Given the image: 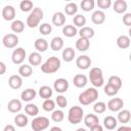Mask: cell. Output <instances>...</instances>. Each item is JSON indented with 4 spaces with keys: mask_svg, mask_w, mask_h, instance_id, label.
I'll return each mask as SVG.
<instances>
[{
    "mask_svg": "<svg viewBox=\"0 0 131 131\" xmlns=\"http://www.w3.org/2000/svg\"><path fill=\"white\" fill-rule=\"evenodd\" d=\"M60 66H61L60 59L56 56H51L47 58L44 63L41 64V71L45 74H53L60 69Z\"/></svg>",
    "mask_w": 131,
    "mask_h": 131,
    "instance_id": "6da1fadb",
    "label": "cell"
},
{
    "mask_svg": "<svg viewBox=\"0 0 131 131\" xmlns=\"http://www.w3.org/2000/svg\"><path fill=\"white\" fill-rule=\"evenodd\" d=\"M98 98V91L94 87L87 88L85 91L80 93L79 95V102L82 105H89L90 103L94 102Z\"/></svg>",
    "mask_w": 131,
    "mask_h": 131,
    "instance_id": "7a4b0ae2",
    "label": "cell"
},
{
    "mask_svg": "<svg viewBox=\"0 0 131 131\" xmlns=\"http://www.w3.org/2000/svg\"><path fill=\"white\" fill-rule=\"evenodd\" d=\"M44 12L40 7H35L27 17V25L29 28H36L43 19Z\"/></svg>",
    "mask_w": 131,
    "mask_h": 131,
    "instance_id": "3957f363",
    "label": "cell"
},
{
    "mask_svg": "<svg viewBox=\"0 0 131 131\" xmlns=\"http://www.w3.org/2000/svg\"><path fill=\"white\" fill-rule=\"evenodd\" d=\"M83 118H84V111H83V108L81 106L74 105L69 110L68 120H69V122L71 124H73V125L79 124V123H81Z\"/></svg>",
    "mask_w": 131,
    "mask_h": 131,
    "instance_id": "277c9868",
    "label": "cell"
},
{
    "mask_svg": "<svg viewBox=\"0 0 131 131\" xmlns=\"http://www.w3.org/2000/svg\"><path fill=\"white\" fill-rule=\"evenodd\" d=\"M89 80L91 84L94 86V88H98L103 86V75H102V70L100 68H92L89 73Z\"/></svg>",
    "mask_w": 131,
    "mask_h": 131,
    "instance_id": "5b68a950",
    "label": "cell"
},
{
    "mask_svg": "<svg viewBox=\"0 0 131 131\" xmlns=\"http://www.w3.org/2000/svg\"><path fill=\"white\" fill-rule=\"evenodd\" d=\"M33 131H43L49 127V119L46 117H36L31 123Z\"/></svg>",
    "mask_w": 131,
    "mask_h": 131,
    "instance_id": "8992f818",
    "label": "cell"
},
{
    "mask_svg": "<svg viewBox=\"0 0 131 131\" xmlns=\"http://www.w3.org/2000/svg\"><path fill=\"white\" fill-rule=\"evenodd\" d=\"M2 43H3L4 47H6L8 49L14 48L18 44V37L15 34H12V33L6 34L2 39Z\"/></svg>",
    "mask_w": 131,
    "mask_h": 131,
    "instance_id": "52a82bcc",
    "label": "cell"
},
{
    "mask_svg": "<svg viewBox=\"0 0 131 131\" xmlns=\"http://www.w3.org/2000/svg\"><path fill=\"white\" fill-rule=\"evenodd\" d=\"M26 50L23 47H17L16 49L13 50L12 54H11V60L14 64H20L24 62L25 58H26Z\"/></svg>",
    "mask_w": 131,
    "mask_h": 131,
    "instance_id": "ba28073f",
    "label": "cell"
},
{
    "mask_svg": "<svg viewBox=\"0 0 131 131\" xmlns=\"http://www.w3.org/2000/svg\"><path fill=\"white\" fill-rule=\"evenodd\" d=\"M69 82L67 79L64 78H58L55 80L54 84H53V88L57 93H64L68 91L69 89Z\"/></svg>",
    "mask_w": 131,
    "mask_h": 131,
    "instance_id": "9c48e42d",
    "label": "cell"
},
{
    "mask_svg": "<svg viewBox=\"0 0 131 131\" xmlns=\"http://www.w3.org/2000/svg\"><path fill=\"white\" fill-rule=\"evenodd\" d=\"M107 108L112 112H119L123 108L124 106V101L123 99L119 98V97H116V98H112L108 100L107 104H106Z\"/></svg>",
    "mask_w": 131,
    "mask_h": 131,
    "instance_id": "30bf717a",
    "label": "cell"
},
{
    "mask_svg": "<svg viewBox=\"0 0 131 131\" xmlns=\"http://www.w3.org/2000/svg\"><path fill=\"white\" fill-rule=\"evenodd\" d=\"M91 58L88 55H80L76 59V66L80 70H87L91 66Z\"/></svg>",
    "mask_w": 131,
    "mask_h": 131,
    "instance_id": "8fae6325",
    "label": "cell"
},
{
    "mask_svg": "<svg viewBox=\"0 0 131 131\" xmlns=\"http://www.w3.org/2000/svg\"><path fill=\"white\" fill-rule=\"evenodd\" d=\"M2 17L7 21H13L15 17V9L12 5H5L2 9Z\"/></svg>",
    "mask_w": 131,
    "mask_h": 131,
    "instance_id": "7c38bea8",
    "label": "cell"
},
{
    "mask_svg": "<svg viewBox=\"0 0 131 131\" xmlns=\"http://www.w3.org/2000/svg\"><path fill=\"white\" fill-rule=\"evenodd\" d=\"M21 108H23V104H21V101L19 99L13 98V99H10L8 101V103H7V110L10 113L16 114V113L20 112Z\"/></svg>",
    "mask_w": 131,
    "mask_h": 131,
    "instance_id": "4fadbf2b",
    "label": "cell"
},
{
    "mask_svg": "<svg viewBox=\"0 0 131 131\" xmlns=\"http://www.w3.org/2000/svg\"><path fill=\"white\" fill-rule=\"evenodd\" d=\"M105 20V13L102 10H95L91 14V21L95 25H101Z\"/></svg>",
    "mask_w": 131,
    "mask_h": 131,
    "instance_id": "5bb4252c",
    "label": "cell"
},
{
    "mask_svg": "<svg viewBox=\"0 0 131 131\" xmlns=\"http://www.w3.org/2000/svg\"><path fill=\"white\" fill-rule=\"evenodd\" d=\"M8 84L12 89H19L23 86V79L19 75H12L8 79Z\"/></svg>",
    "mask_w": 131,
    "mask_h": 131,
    "instance_id": "9a60e30c",
    "label": "cell"
},
{
    "mask_svg": "<svg viewBox=\"0 0 131 131\" xmlns=\"http://www.w3.org/2000/svg\"><path fill=\"white\" fill-rule=\"evenodd\" d=\"M73 83L77 88H83L87 85L88 83V79L85 75L83 74H78L73 78Z\"/></svg>",
    "mask_w": 131,
    "mask_h": 131,
    "instance_id": "2e32d148",
    "label": "cell"
},
{
    "mask_svg": "<svg viewBox=\"0 0 131 131\" xmlns=\"http://www.w3.org/2000/svg\"><path fill=\"white\" fill-rule=\"evenodd\" d=\"M36 95H37V92H36L35 89H33V88H28V89L24 90V91L20 93V98H21L23 101L29 102V101L33 100V99L36 97Z\"/></svg>",
    "mask_w": 131,
    "mask_h": 131,
    "instance_id": "e0dca14e",
    "label": "cell"
},
{
    "mask_svg": "<svg viewBox=\"0 0 131 131\" xmlns=\"http://www.w3.org/2000/svg\"><path fill=\"white\" fill-rule=\"evenodd\" d=\"M83 119H84V124H85L86 127H88V128H91V127H93V126L99 124V119H98V117H97L96 115H94V114H88V115H86Z\"/></svg>",
    "mask_w": 131,
    "mask_h": 131,
    "instance_id": "ac0fdd59",
    "label": "cell"
},
{
    "mask_svg": "<svg viewBox=\"0 0 131 131\" xmlns=\"http://www.w3.org/2000/svg\"><path fill=\"white\" fill-rule=\"evenodd\" d=\"M66 23V15L63 12L57 11L52 15V24L56 27H62Z\"/></svg>",
    "mask_w": 131,
    "mask_h": 131,
    "instance_id": "d6986e66",
    "label": "cell"
},
{
    "mask_svg": "<svg viewBox=\"0 0 131 131\" xmlns=\"http://www.w3.org/2000/svg\"><path fill=\"white\" fill-rule=\"evenodd\" d=\"M113 9L115 12H117L119 14L124 13L127 10V2L125 0H117L113 4Z\"/></svg>",
    "mask_w": 131,
    "mask_h": 131,
    "instance_id": "ffe728a7",
    "label": "cell"
},
{
    "mask_svg": "<svg viewBox=\"0 0 131 131\" xmlns=\"http://www.w3.org/2000/svg\"><path fill=\"white\" fill-rule=\"evenodd\" d=\"M90 47V41L88 39H85V38H79L77 41H76V48L81 51V52H84V51H87Z\"/></svg>",
    "mask_w": 131,
    "mask_h": 131,
    "instance_id": "44dd1931",
    "label": "cell"
},
{
    "mask_svg": "<svg viewBox=\"0 0 131 131\" xmlns=\"http://www.w3.org/2000/svg\"><path fill=\"white\" fill-rule=\"evenodd\" d=\"M62 47H63V40H62V38L59 37V36L53 37L51 42H50V48L53 51H59L60 49H62Z\"/></svg>",
    "mask_w": 131,
    "mask_h": 131,
    "instance_id": "7402d4cb",
    "label": "cell"
},
{
    "mask_svg": "<svg viewBox=\"0 0 131 131\" xmlns=\"http://www.w3.org/2000/svg\"><path fill=\"white\" fill-rule=\"evenodd\" d=\"M34 47L37 50V52H44L48 48V42L43 38H38L34 42Z\"/></svg>",
    "mask_w": 131,
    "mask_h": 131,
    "instance_id": "603a6c76",
    "label": "cell"
},
{
    "mask_svg": "<svg viewBox=\"0 0 131 131\" xmlns=\"http://www.w3.org/2000/svg\"><path fill=\"white\" fill-rule=\"evenodd\" d=\"M78 33H79L81 38H85V39H88V40L93 38L94 35H95L94 30L92 28H90V27H83V28L80 29V31Z\"/></svg>",
    "mask_w": 131,
    "mask_h": 131,
    "instance_id": "cb8c5ba5",
    "label": "cell"
},
{
    "mask_svg": "<svg viewBox=\"0 0 131 131\" xmlns=\"http://www.w3.org/2000/svg\"><path fill=\"white\" fill-rule=\"evenodd\" d=\"M61 55H62V59H63L66 62H71V61L75 58L76 52H75L74 48H72V47H67V48L63 49Z\"/></svg>",
    "mask_w": 131,
    "mask_h": 131,
    "instance_id": "d4e9b609",
    "label": "cell"
},
{
    "mask_svg": "<svg viewBox=\"0 0 131 131\" xmlns=\"http://www.w3.org/2000/svg\"><path fill=\"white\" fill-rule=\"evenodd\" d=\"M130 118H131L130 111H128V110H122V111H119L117 121H119L122 124H127V123H129Z\"/></svg>",
    "mask_w": 131,
    "mask_h": 131,
    "instance_id": "484cf974",
    "label": "cell"
},
{
    "mask_svg": "<svg viewBox=\"0 0 131 131\" xmlns=\"http://www.w3.org/2000/svg\"><path fill=\"white\" fill-rule=\"evenodd\" d=\"M117 125H118V121H117V119H116L115 117H113V116H107V117H105L104 120H103V126H104V128H106L107 130H113V129H115V128L117 127Z\"/></svg>",
    "mask_w": 131,
    "mask_h": 131,
    "instance_id": "4316f807",
    "label": "cell"
},
{
    "mask_svg": "<svg viewBox=\"0 0 131 131\" xmlns=\"http://www.w3.org/2000/svg\"><path fill=\"white\" fill-rule=\"evenodd\" d=\"M62 34L68 38H72V37H75L78 34V30L73 25H66L62 28Z\"/></svg>",
    "mask_w": 131,
    "mask_h": 131,
    "instance_id": "83f0119b",
    "label": "cell"
},
{
    "mask_svg": "<svg viewBox=\"0 0 131 131\" xmlns=\"http://www.w3.org/2000/svg\"><path fill=\"white\" fill-rule=\"evenodd\" d=\"M52 94H53V90H52L51 87H49V86L44 85V86H41L40 89H39V95H40V97L43 98L44 100H45V99H49V98L52 96Z\"/></svg>",
    "mask_w": 131,
    "mask_h": 131,
    "instance_id": "f1b7e54d",
    "label": "cell"
},
{
    "mask_svg": "<svg viewBox=\"0 0 131 131\" xmlns=\"http://www.w3.org/2000/svg\"><path fill=\"white\" fill-rule=\"evenodd\" d=\"M28 122H29V119L25 114H18L14 117V124L17 127H20V128L26 127L28 125Z\"/></svg>",
    "mask_w": 131,
    "mask_h": 131,
    "instance_id": "f546056e",
    "label": "cell"
},
{
    "mask_svg": "<svg viewBox=\"0 0 131 131\" xmlns=\"http://www.w3.org/2000/svg\"><path fill=\"white\" fill-rule=\"evenodd\" d=\"M117 45L121 49H126L130 46V38L126 35H121L117 39Z\"/></svg>",
    "mask_w": 131,
    "mask_h": 131,
    "instance_id": "4dcf8cb0",
    "label": "cell"
},
{
    "mask_svg": "<svg viewBox=\"0 0 131 131\" xmlns=\"http://www.w3.org/2000/svg\"><path fill=\"white\" fill-rule=\"evenodd\" d=\"M29 63L30 66H40L42 62V56L39 52H32L29 57Z\"/></svg>",
    "mask_w": 131,
    "mask_h": 131,
    "instance_id": "1f68e13d",
    "label": "cell"
},
{
    "mask_svg": "<svg viewBox=\"0 0 131 131\" xmlns=\"http://www.w3.org/2000/svg\"><path fill=\"white\" fill-rule=\"evenodd\" d=\"M10 29L13 33H21L25 30V24L20 19H14L10 25Z\"/></svg>",
    "mask_w": 131,
    "mask_h": 131,
    "instance_id": "d6a6232c",
    "label": "cell"
},
{
    "mask_svg": "<svg viewBox=\"0 0 131 131\" xmlns=\"http://www.w3.org/2000/svg\"><path fill=\"white\" fill-rule=\"evenodd\" d=\"M33 73V69L30 64H21L19 68H18V74L20 77H25V78H28L32 75Z\"/></svg>",
    "mask_w": 131,
    "mask_h": 131,
    "instance_id": "836d02e7",
    "label": "cell"
},
{
    "mask_svg": "<svg viewBox=\"0 0 131 131\" xmlns=\"http://www.w3.org/2000/svg\"><path fill=\"white\" fill-rule=\"evenodd\" d=\"M25 113L29 116H32V117H35L39 114V108L36 104L34 103H28L26 106H25Z\"/></svg>",
    "mask_w": 131,
    "mask_h": 131,
    "instance_id": "e575fe53",
    "label": "cell"
},
{
    "mask_svg": "<svg viewBox=\"0 0 131 131\" xmlns=\"http://www.w3.org/2000/svg\"><path fill=\"white\" fill-rule=\"evenodd\" d=\"M107 84H110L111 86L120 90V88L122 87V80L119 76H111L107 80Z\"/></svg>",
    "mask_w": 131,
    "mask_h": 131,
    "instance_id": "d590c367",
    "label": "cell"
},
{
    "mask_svg": "<svg viewBox=\"0 0 131 131\" xmlns=\"http://www.w3.org/2000/svg\"><path fill=\"white\" fill-rule=\"evenodd\" d=\"M73 23H74L75 27L83 28L86 25V17L83 14H76L73 18Z\"/></svg>",
    "mask_w": 131,
    "mask_h": 131,
    "instance_id": "8d00e7d4",
    "label": "cell"
},
{
    "mask_svg": "<svg viewBox=\"0 0 131 131\" xmlns=\"http://www.w3.org/2000/svg\"><path fill=\"white\" fill-rule=\"evenodd\" d=\"M78 11V6L74 2H70L64 6V12L68 15H75Z\"/></svg>",
    "mask_w": 131,
    "mask_h": 131,
    "instance_id": "74e56055",
    "label": "cell"
},
{
    "mask_svg": "<svg viewBox=\"0 0 131 131\" xmlns=\"http://www.w3.org/2000/svg\"><path fill=\"white\" fill-rule=\"evenodd\" d=\"M64 119V114L61 110H54L51 114V120L55 123H59Z\"/></svg>",
    "mask_w": 131,
    "mask_h": 131,
    "instance_id": "f35d334b",
    "label": "cell"
},
{
    "mask_svg": "<svg viewBox=\"0 0 131 131\" xmlns=\"http://www.w3.org/2000/svg\"><path fill=\"white\" fill-rule=\"evenodd\" d=\"M42 108L45 112H53L55 108V101L52 99H45L42 103Z\"/></svg>",
    "mask_w": 131,
    "mask_h": 131,
    "instance_id": "ab89813d",
    "label": "cell"
},
{
    "mask_svg": "<svg viewBox=\"0 0 131 131\" xmlns=\"http://www.w3.org/2000/svg\"><path fill=\"white\" fill-rule=\"evenodd\" d=\"M19 8L23 12H28L33 10V2L31 0H23L19 3Z\"/></svg>",
    "mask_w": 131,
    "mask_h": 131,
    "instance_id": "60d3db41",
    "label": "cell"
},
{
    "mask_svg": "<svg viewBox=\"0 0 131 131\" xmlns=\"http://www.w3.org/2000/svg\"><path fill=\"white\" fill-rule=\"evenodd\" d=\"M94 5H95L94 0H83L81 2V8H82V10H84L86 12L92 10L94 8Z\"/></svg>",
    "mask_w": 131,
    "mask_h": 131,
    "instance_id": "b9f144b4",
    "label": "cell"
},
{
    "mask_svg": "<svg viewBox=\"0 0 131 131\" xmlns=\"http://www.w3.org/2000/svg\"><path fill=\"white\" fill-rule=\"evenodd\" d=\"M39 31H40V33H41L42 35L47 36V35H49V34L52 32V27H51V25H49V24H47V23H44V24H41V25H40Z\"/></svg>",
    "mask_w": 131,
    "mask_h": 131,
    "instance_id": "7bdbcfd3",
    "label": "cell"
},
{
    "mask_svg": "<svg viewBox=\"0 0 131 131\" xmlns=\"http://www.w3.org/2000/svg\"><path fill=\"white\" fill-rule=\"evenodd\" d=\"M106 110V104L103 102V101H98V102H95L94 105H93V111L96 113V114H102L104 113Z\"/></svg>",
    "mask_w": 131,
    "mask_h": 131,
    "instance_id": "ee69618b",
    "label": "cell"
},
{
    "mask_svg": "<svg viewBox=\"0 0 131 131\" xmlns=\"http://www.w3.org/2000/svg\"><path fill=\"white\" fill-rule=\"evenodd\" d=\"M103 90H104V93H105L106 95H108V96H114V95H116V94L118 93V91H119L117 88L111 86L110 84H106V85L104 86Z\"/></svg>",
    "mask_w": 131,
    "mask_h": 131,
    "instance_id": "f6af8a7d",
    "label": "cell"
},
{
    "mask_svg": "<svg viewBox=\"0 0 131 131\" xmlns=\"http://www.w3.org/2000/svg\"><path fill=\"white\" fill-rule=\"evenodd\" d=\"M55 103H56L59 107L63 108V107H66V106L68 105V100H67L66 96H63V95H58V96L56 97V99H55Z\"/></svg>",
    "mask_w": 131,
    "mask_h": 131,
    "instance_id": "bcb514c9",
    "label": "cell"
},
{
    "mask_svg": "<svg viewBox=\"0 0 131 131\" xmlns=\"http://www.w3.org/2000/svg\"><path fill=\"white\" fill-rule=\"evenodd\" d=\"M96 4H97V6H98L99 8H101V9H107V8L111 7L112 1H111V0H97Z\"/></svg>",
    "mask_w": 131,
    "mask_h": 131,
    "instance_id": "7dc6e473",
    "label": "cell"
},
{
    "mask_svg": "<svg viewBox=\"0 0 131 131\" xmlns=\"http://www.w3.org/2000/svg\"><path fill=\"white\" fill-rule=\"evenodd\" d=\"M123 23L127 27H130L131 26V13L124 14V16H123Z\"/></svg>",
    "mask_w": 131,
    "mask_h": 131,
    "instance_id": "c3c4849f",
    "label": "cell"
},
{
    "mask_svg": "<svg viewBox=\"0 0 131 131\" xmlns=\"http://www.w3.org/2000/svg\"><path fill=\"white\" fill-rule=\"evenodd\" d=\"M90 131H103V127H102L101 125L97 124V125L91 127V128H90Z\"/></svg>",
    "mask_w": 131,
    "mask_h": 131,
    "instance_id": "681fc988",
    "label": "cell"
},
{
    "mask_svg": "<svg viewBox=\"0 0 131 131\" xmlns=\"http://www.w3.org/2000/svg\"><path fill=\"white\" fill-rule=\"evenodd\" d=\"M6 72V64L3 61H0V75L5 74Z\"/></svg>",
    "mask_w": 131,
    "mask_h": 131,
    "instance_id": "f907efd6",
    "label": "cell"
},
{
    "mask_svg": "<svg viewBox=\"0 0 131 131\" xmlns=\"http://www.w3.org/2000/svg\"><path fill=\"white\" fill-rule=\"evenodd\" d=\"M3 131H15V128H14V126H13V125L8 124V125H6V126L4 127Z\"/></svg>",
    "mask_w": 131,
    "mask_h": 131,
    "instance_id": "816d5d0a",
    "label": "cell"
},
{
    "mask_svg": "<svg viewBox=\"0 0 131 131\" xmlns=\"http://www.w3.org/2000/svg\"><path fill=\"white\" fill-rule=\"evenodd\" d=\"M117 131H131V127H129V126H126V125H123V126L119 127Z\"/></svg>",
    "mask_w": 131,
    "mask_h": 131,
    "instance_id": "f5cc1de1",
    "label": "cell"
},
{
    "mask_svg": "<svg viewBox=\"0 0 131 131\" xmlns=\"http://www.w3.org/2000/svg\"><path fill=\"white\" fill-rule=\"evenodd\" d=\"M49 131H62V129L59 128V127H57V126H54V127H51Z\"/></svg>",
    "mask_w": 131,
    "mask_h": 131,
    "instance_id": "db71d44e",
    "label": "cell"
},
{
    "mask_svg": "<svg viewBox=\"0 0 131 131\" xmlns=\"http://www.w3.org/2000/svg\"><path fill=\"white\" fill-rule=\"evenodd\" d=\"M76 131H87V130H86L85 128H78Z\"/></svg>",
    "mask_w": 131,
    "mask_h": 131,
    "instance_id": "11a10c76",
    "label": "cell"
},
{
    "mask_svg": "<svg viewBox=\"0 0 131 131\" xmlns=\"http://www.w3.org/2000/svg\"><path fill=\"white\" fill-rule=\"evenodd\" d=\"M0 106H1V104H0Z\"/></svg>",
    "mask_w": 131,
    "mask_h": 131,
    "instance_id": "9f6ffc18",
    "label": "cell"
}]
</instances>
